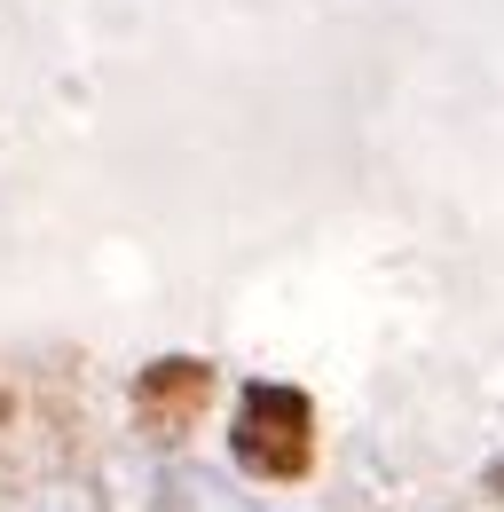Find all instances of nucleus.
I'll list each match as a JSON object with an SVG mask.
<instances>
[{"mask_svg": "<svg viewBox=\"0 0 504 512\" xmlns=\"http://www.w3.org/2000/svg\"><path fill=\"white\" fill-rule=\"evenodd\" d=\"M229 449H237V465L260 473V481H300V473L315 465V402L300 394V386L252 379L245 394H237Z\"/></svg>", "mask_w": 504, "mask_h": 512, "instance_id": "f257e3e1", "label": "nucleus"}, {"mask_svg": "<svg viewBox=\"0 0 504 512\" xmlns=\"http://www.w3.org/2000/svg\"><path fill=\"white\" fill-rule=\"evenodd\" d=\"M205 402H213V363H197V355H166V363H150V371L134 379V410H142L150 434L197 426Z\"/></svg>", "mask_w": 504, "mask_h": 512, "instance_id": "f03ea898", "label": "nucleus"}]
</instances>
